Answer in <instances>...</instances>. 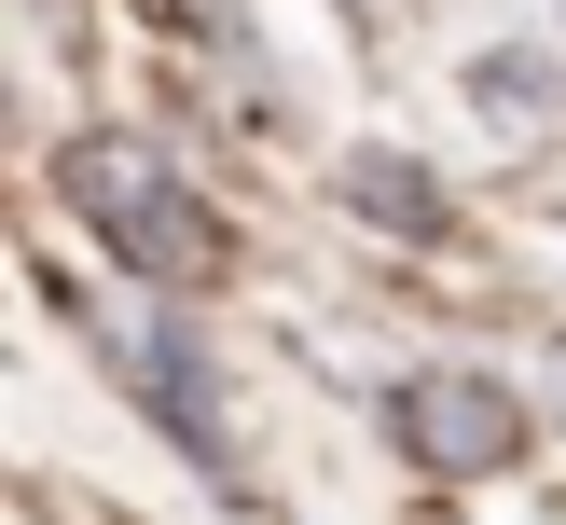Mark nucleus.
Instances as JSON below:
<instances>
[{"label":"nucleus","mask_w":566,"mask_h":525,"mask_svg":"<svg viewBox=\"0 0 566 525\" xmlns=\"http://www.w3.org/2000/svg\"><path fill=\"white\" fill-rule=\"evenodd\" d=\"M553 414H566V332H553Z\"/></svg>","instance_id":"obj_6"},{"label":"nucleus","mask_w":566,"mask_h":525,"mask_svg":"<svg viewBox=\"0 0 566 525\" xmlns=\"http://www.w3.org/2000/svg\"><path fill=\"white\" fill-rule=\"evenodd\" d=\"M470 97H484V125H512V138H525V125L566 97V70H553L539 42H484V55H470Z\"/></svg>","instance_id":"obj_5"},{"label":"nucleus","mask_w":566,"mask_h":525,"mask_svg":"<svg viewBox=\"0 0 566 525\" xmlns=\"http://www.w3.org/2000/svg\"><path fill=\"white\" fill-rule=\"evenodd\" d=\"M332 193H346L359 221H387V235H429V221H442V180H429L415 153H346V166H332Z\"/></svg>","instance_id":"obj_4"},{"label":"nucleus","mask_w":566,"mask_h":525,"mask_svg":"<svg viewBox=\"0 0 566 525\" xmlns=\"http://www.w3.org/2000/svg\"><path fill=\"white\" fill-rule=\"evenodd\" d=\"M387 429H401V456L442 470V484H497V470L525 456V401L497 374H415L401 401H387Z\"/></svg>","instance_id":"obj_2"},{"label":"nucleus","mask_w":566,"mask_h":525,"mask_svg":"<svg viewBox=\"0 0 566 525\" xmlns=\"http://www.w3.org/2000/svg\"><path fill=\"white\" fill-rule=\"evenodd\" d=\"M97 346H111V374H125L138 401L166 414V442H180V456L235 470V429H221V374H208V346H193L180 318H125V332L97 318Z\"/></svg>","instance_id":"obj_3"},{"label":"nucleus","mask_w":566,"mask_h":525,"mask_svg":"<svg viewBox=\"0 0 566 525\" xmlns=\"http://www.w3.org/2000/svg\"><path fill=\"white\" fill-rule=\"evenodd\" d=\"M55 193H70L83 235L125 276H153V291H208L221 276V221L193 208V180L166 153H138V138H70V153H55Z\"/></svg>","instance_id":"obj_1"}]
</instances>
